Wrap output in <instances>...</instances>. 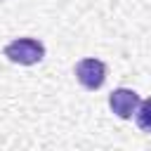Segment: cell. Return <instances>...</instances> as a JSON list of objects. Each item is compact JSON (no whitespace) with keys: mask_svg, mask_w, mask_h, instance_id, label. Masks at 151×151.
Listing matches in <instances>:
<instances>
[{"mask_svg":"<svg viewBox=\"0 0 151 151\" xmlns=\"http://www.w3.org/2000/svg\"><path fill=\"white\" fill-rule=\"evenodd\" d=\"M2 54L12 61V64H19V66H33V64H40L42 57H45V45L38 40V38H17L12 42L5 45Z\"/></svg>","mask_w":151,"mask_h":151,"instance_id":"6da1fadb","label":"cell"},{"mask_svg":"<svg viewBox=\"0 0 151 151\" xmlns=\"http://www.w3.org/2000/svg\"><path fill=\"white\" fill-rule=\"evenodd\" d=\"M76 80H78L85 90H90V92L99 90V87L106 83V64H104L101 59H94V57L80 59V61L76 64Z\"/></svg>","mask_w":151,"mask_h":151,"instance_id":"7a4b0ae2","label":"cell"},{"mask_svg":"<svg viewBox=\"0 0 151 151\" xmlns=\"http://www.w3.org/2000/svg\"><path fill=\"white\" fill-rule=\"evenodd\" d=\"M139 104H142L139 94H137L134 90H127V87H118V90H113V92L109 94V106H111V111H113L118 118H123V120H130V118L137 113Z\"/></svg>","mask_w":151,"mask_h":151,"instance_id":"3957f363","label":"cell"},{"mask_svg":"<svg viewBox=\"0 0 151 151\" xmlns=\"http://www.w3.org/2000/svg\"><path fill=\"white\" fill-rule=\"evenodd\" d=\"M134 120H137V127H139L142 132L151 134V97L139 104V109H137V113H134Z\"/></svg>","mask_w":151,"mask_h":151,"instance_id":"277c9868","label":"cell"}]
</instances>
